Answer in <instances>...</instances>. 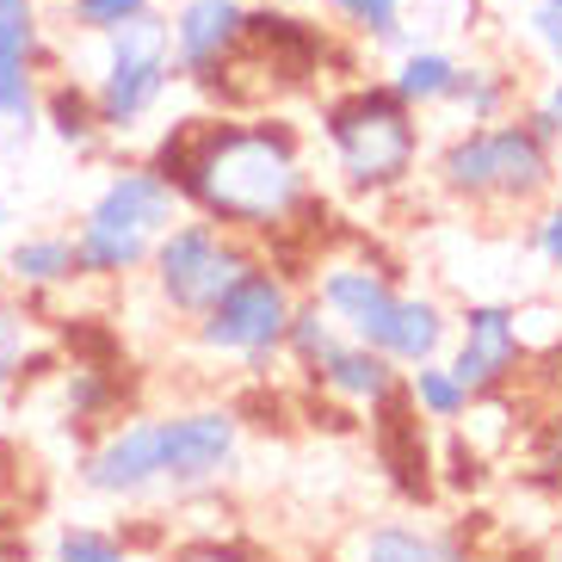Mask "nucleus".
Masks as SVG:
<instances>
[{"instance_id": "1", "label": "nucleus", "mask_w": 562, "mask_h": 562, "mask_svg": "<svg viewBox=\"0 0 562 562\" xmlns=\"http://www.w3.org/2000/svg\"><path fill=\"white\" fill-rule=\"evenodd\" d=\"M186 211L229 235H279L315 204L310 161L279 117H186L155 155Z\"/></svg>"}, {"instance_id": "2", "label": "nucleus", "mask_w": 562, "mask_h": 562, "mask_svg": "<svg viewBox=\"0 0 562 562\" xmlns=\"http://www.w3.org/2000/svg\"><path fill=\"white\" fill-rule=\"evenodd\" d=\"M439 192L482 211H519L538 204L557 186V149L531 131L526 117H495V124H463L439 161H432Z\"/></svg>"}, {"instance_id": "3", "label": "nucleus", "mask_w": 562, "mask_h": 562, "mask_svg": "<svg viewBox=\"0 0 562 562\" xmlns=\"http://www.w3.org/2000/svg\"><path fill=\"white\" fill-rule=\"evenodd\" d=\"M180 216H186V199L173 192V180H167L155 161L117 167L112 180L93 192L81 223H75L81 272L87 279H131V272H143L155 241H161Z\"/></svg>"}, {"instance_id": "4", "label": "nucleus", "mask_w": 562, "mask_h": 562, "mask_svg": "<svg viewBox=\"0 0 562 562\" xmlns=\"http://www.w3.org/2000/svg\"><path fill=\"white\" fill-rule=\"evenodd\" d=\"M414 105L390 93V81H359L322 105V136L334 149V167L352 192H396L420 167V124Z\"/></svg>"}, {"instance_id": "5", "label": "nucleus", "mask_w": 562, "mask_h": 562, "mask_svg": "<svg viewBox=\"0 0 562 562\" xmlns=\"http://www.w3.org/2000/svg\"><path fill=\"white\" fill-rule=\"evenodd\" d=\"M173 75V50H167V13H136L131 25L100 37V63H93V105H100V131L105 136H131L149 124V112L167 100Z\"/></svg>"}, {"instance_id": "6", "label": "nucleus", "mask_w": 562, "mask_h": 562, "mask_svg": "<svg viewBox=\"0 0 562 562\" xmlns=\"http://www.w3.org/2000/svg\"><path fill=\"white\" fill-rule=\"evenodd\" d=\"M248 266H254V254L241 248V235L216 229L204 216H180L149 254V284H155V297H161L167 315L199 322Z\"/></svg>"}, {"instance_id": "7", "label": "nucleus", "mask_w": 562, "mask_h": 562, "mask_svg": "<svg viewBox=\"0 0 562 562\" xmlns=\"http://www.w3.org/2000/svg\"><path fill=\"white\" fill-rule=\"evenodd\" d=\"M291 284H284L279 266L254 260L241 279L211 303V310L192 322V340L216 359H248L254 371H266L272 352H284V322H291Z\"/></svg>"}, {"instance_id": "8", "label": "nucleus", "mask_w": 562, "mask_h": 562, "mask_svg": "<svg viewBox=\"0 0 562 562\" xmlns=\"http://www.w3.org/2000/svg\"><path fill=\"white\" fill-rule=\"evenodd\" d=\"M155 439H161V488L173 495H199L223 482L241 458V420L235 408H173L155 414Z\"/></svg>"}, {"instance_id": "9", "label": "nucleus", "mask_w": 562, "mask_h": 562, "mask_svg": "<svg viewBox=\"0 0 562 562\" xmlns=\"http://www.w3.org/2000/svg\"><path fill=\"white\" fill-rule=\"evenodd\" d=\"M44 0H0V131L7 143H32L37 131V93H44V63H50V32H44Z\"/></svg>"}, {"instance_id": "10", "label": "nucleus", "mask_w": 562, "mask_h": 562, "mask_svg": "<svg viewBox=\"0 0 562 562\" xmlns=\"http://www.w3.org/2000/svg\"><path fill=\"white\" fill-rule=\"evenodd\" d=\"M248 32V0H180L167 13V50H173V75L180 81L216 87L229 68L235 44Z\"/></svg>"}, {"instance_id": "11", "label": "nucleus", "mask_w": 562, "mask_h": 562, "mask_svg": "<svg viewBox=\"0 0 562 562\" xmlns=\"http://www.w3.org/2000/svg\"><path fill=\"white\" fill-rule=\"evenodd\" d=\"M519 359H526V347H519V310L513 303H470L458 315V352L446 364L470 396H501Z\"/></svg>"}, {"instance_id": "12", "label": "nucleus", "mask_w": 562, "mask_h": 562, "mask_svg": "<svg viewBox=\"0 0 562 562\" xmlns=\"http://www.w3.org/2000/svg\"><path fill=\"white\" fill-rule=\"evenodd\" d=\"M310 297L340 322L347 340L378 347V334H383V322H390V310H396L402 291H396V279H390L383 266H371V260H328V266H315Z\"/></svg>"}, {"instance_id": "13", "label": "nucleus", "mask_w": 562, "mask_h": 562, "mask_svg": "<svg viewBox=\"0 0 562 562\" xmlns=\"http://www.w3.org/2000/svg\"><path fill=\"white\" fill-rule=\"evenodd\" d=\"M371 432H378V463L390 470V482H396L408 501H427L432 495V451L427 439H420V408L408 402V390H390L383 402H371Z\"/></svg>"}, {"instance_id": "14", "label": "nucleus", "mask_w": 562, "mask_h": 562, "mask_svg": "<svg viewBox=\"0 0 562 562\" xmlns=\"http://www.w3.org/2000/svg\"><path fill=\"white\" fill-rule=\"evenodd\" d=\"M446 340H451L446 303L420 297V291H402L396 310H390V322H383V334H378V352H383V359H396L402 371H408V364L439 359V352H446Z\"/></svg>"}, {"instance_id": "15", "label": "nucleus", "mask_w": 562, "mask_h": 562, "mask_svg": "<svg viewBox=\"0 0 562 562\" xmlns=\"http://www.w3.org/2000/svg\"><path fill=\"white\" fill-rule=\"evenodd\" d=\"M315 378L328 383L340 402H359V408H371V402H383V396L402 383V364L383 359V352L364 347V340H340L328 359L315 364Z\"/></svg>"}, {"instance_id": "16", "label": "nucleus", "mask_w": 562, "mask_h": 562, "mask_svg": "<svg viewBox=\"0 0 562 562\" xmlns=\"http://www.w3.org/2000/svg\"><path fill=\"white\" fill-rule=\"evenodd\" d=\"M7 279L19 291H63V284H81V254H75V235L63 229H44V235H25L7 248Z\"/></svg>"}, {"instance_id": "17", "label": "nucleus", "mask_w": 562, "mask_h": 562, "mask_svg": "<svg viewBox=\"0 0 562 562\" xmlns=\"http://www.w3.org/2000/svg\"><path fill=\"white\" fill-rule=\"evenodd\" d=\"M451 81H458V56L439 50V44H402L396 68H390V93L414 112H432V105H446Z\"/></svg>"}, {"instance_id": "18", "label": "nucleus", "mask_w": 562, "mask_h": 562, "mask_svg": "<svg viewBox=\"0 0 562 562\" xmlns=\"http://www.w3.org/2000/svg\"><path fill=\"white\" fill-rule=\"evenodd\" d=\"M37 124L63 143V149L87 155L93 143H100V105H93V93H87V81H50L44 93H37Z\"/></svg>"}, {"instance_id": "19", "label": "nucleus", "mask_w": 562, "mask_h": 562, "mask_svg": "<svg viewBox=\"0 0 562 562\" xmlns=\"http://www.w3.org/2000/svg\"><path fill=\"white\" fill-rule=\"evenodd\" d=\"M446 105H451V112H463L470 124H495V117H507V105H513L507 68H495V63H458V81H451Z\"/></svg>"}, {"instance_id": "20", "label": "nucleus", "mask_w": 562, "mask_h": 562, "mask_svg": "<svg viewBox=\"0 0 562 562\" xmlns=\"http://www.w3.org/2000/svg\"><path fill=\"white\" fill-rule=\"evenodd\" d=\"M402 390H408V402L420 408V420L458 427L463 414H470V390H463V383L451 378V364H439V359L408 364V371H402Z\"/></svg>"}, {"instance_id": "21", "label": "nucleus", "mask_w": 562, "mask_h": 562, "mask_svg": "<svg viewBox=\"0 0 562 562\" xmlns=\"http://www.w3.org/2000/svg\"><path fill=\"white\" fill-rule=\"evenodd\" d=\"M340 340H347V334H340V322H334V315L322 310L315 297L291 303V322H284V352H291L297 364H310V371H315V364L328 359Z\"/></svg>"}, {"instance_id": "22", "label": "nucleus", "mask_w": 562, "mask_h": 562, "mask_svg": "<svg viewBox=\"0 0 562 562\" xmlns=\"http://www.w3.org/2000/svg\"><path fill=\"white\" fill-rule=\"evenodd\" d=\"M352 562H439V538L420 526H364Z\"/></svg>"}, {"instance_id": "23", "label": "nucleus", "mask_w": 562, "mask_h": 562, "mask_svg": "<svg viewBox=\"0 0 562 562\" xmlns=\"http://www.w3.org/2000/svg\"><path fill=\"white\" fill-rule=\"evenodd\" d=\"M32 347H37V315L25 303L0 297V396L25 378V364H32Z\"/></svg>"}, {"instance_id": "24", "label": "nucleus", "mask_w": 562, "mask_h": 562, "mask_svg": "<svg viewBox=\"0 0 562 562\" xmlns=\"http://www.w3.org/2000/svg\"><path fill=\"white\" fill-rule=\"evenodd\" d=\"M328 13L364 37V44H408L402 32V0H328Z\"/></svg>"}, {"instance_id": "25", "label": "nucleus", "mask_w": 562, "mask_h": 562, "mask_svg": "<svg viewBox=\"0 0 562 562\" xmlns=\"http://www.w3.org/2000/svg\"><path fill=\"white\" fill-rule=\"evenodd\" d=\"M63 7V25L75 37H105L117 25H131L136 13H149L155 0H56Z\"/></svg>"}, {"instance_id": "26", "label": "nucleus", "mask_w": 562, "mask_h": 562, "mask_svg": "<svg viewBox=\"0 0 562 562\" xmlns=\"http://www.w3.org/2000/svg\"><path fill=\"white\" fill-rule=\"evenodd\" d=\"M50 562H131V544L100 526H63L50 538Z\"/></svg>"}, {"instance_id": "27", "label": "nucleus", "mask_w": 562, "mask_h": 562, "mask_svg": "<svg viewBox=\"0 0 562 562\" xmlns=\"http://www.w3.org/2000/svg\"><path fill=\"white\" fill-rule=\"evenodd\" d=\"M112 408V383L100 364H75L68 371V420H100Z\"/></svg>"}, {"instance_id": "28", "label": "nucleus", "mask_w": 562, "mask_h": 562, "mask_svg": "<svg viewBox=\"0 0 562 562\" xmlns=\"http://www.w3.org/2000/svg\"><path fill=\"white\" fill-rule=\"evenodd\" d=\"M526 32H531V44H538V50H544L550 63L562 68V13H557V7H544V0H531Z\"/></svg>"}, {"instance_id": "29", "label": "nucleus", "mask_w": 562, "mask_h": 562, "mask_svg": "<svg viewBox=\"0 0 562 562\" xmlns=\"http://www.w3.org/2000/svg\"><path fill=\"white\" fill-rule=\"evenodd\" d=\"M526 124L544 136V143H557V136H562V75L544 87V93H538V105L526 112Z\"/></svg>"}, {"instance_id": "30", "label": "nucleus", "mask_w": 562, "mask_h": 562, "mask_svg": "<svg viewBox=\"0 0 562 562\" xmlns=\"http://www.w3.org/2000/svg\"><path fill=\"white\" fill-rule=\"evenodd\" d=\"M531 248H538V254H544V260L562 272V199L544 204V216L531 223Z\"/></svg>"}, {"instance_id": "31", "label": "nucleus", "mask_w": 562, "mask_h": 562, "mask_svg": "<svg viewBox=\"0 0 562 562\" xmlns=\"http://www.w3.org/2000/svg\"><path fill=\"white\" fill-rule=\"evenodd\" d=\"M167 562H260V557H254V550H241V544H223V538H199V544L173 550Z\"/></svg>"}, {"instance_id": "32", "label": "nucleus", "mask_w": 562, "mask_h": 562, "mask_svg": "<svg viewBox=\"0 0 562 562\" xmlns=\"http://www.w3.org/2000/svg\"><path fill=\"white\" fill-rule=\"evenodd\" d=\"M538 458H544V470L562 482V408L550 414V420H544V432H538Z\"/></svg>"}, {"instance_id": "33", "label": "nucleus", "mask_w": 562, "mask_h": 562, "mask_svg": "<svg viewBox=\"0 0 562 562\" xmlns=\"http://www.w3.org/2000/svg\"><path fill=\"white\" fill-rule=\"evenodd\" d=\"M0 229H7V199H0Z\"/></svg>"}, {"instance_id": "34", "label": "nucleus", "mask_w": 562, "mask_h": 562, "mask_svg": "<svg viewBox=\"0 0 562 562\" xmlns=\"http://www.w3.org/2000/svg\"><path fill=\"white\" fill-rule=\"evenodd\" d=\"M544 7H557V13H562V0H544Z\"/></svg>"}, {"instance_id": "35", "label": "nucleus", "mask_w": 562, "mask_h": 562, "mask_svg": "<svg viewBox=\"0 0 562 562\" xmlns=\"http://www.w3.org/2000/svg\"><path fill=\"white\" fill-rule=\"evenodd\" d=\"M550 562H562V544H557V557H550Z\"/></svg>"}]
</instances>
